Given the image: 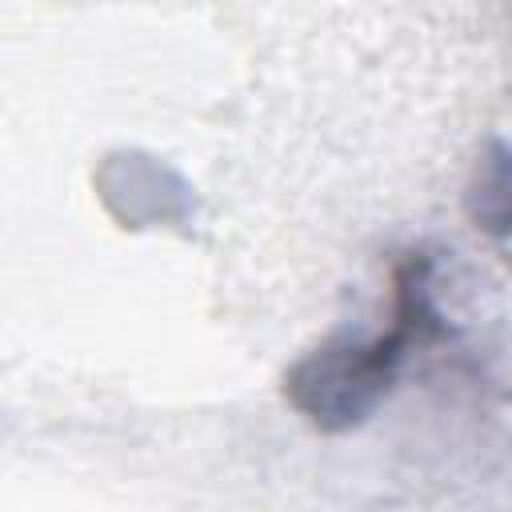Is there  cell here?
<instances>
[{
    "label": "cell",
    "mask_w": 512,
    "mask_h": 512,
    "mask_svg": "<svg viewBox=\"0 0 512 512\" xmlns=\"http://www.w3.org/2000/svg\"><path fill=\"white\" fill-rule=\"evenodd\" d=\"M428 316L432 312L424 288V260H412L396 280V328L368 344H328L300 360L288 376L292 404L320 428H348L364 420L380 392H388L396 364L404 360V344L420 336Z\"/></svg>",
    "instance_id": "1"
}]
</instances>
